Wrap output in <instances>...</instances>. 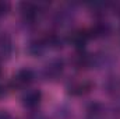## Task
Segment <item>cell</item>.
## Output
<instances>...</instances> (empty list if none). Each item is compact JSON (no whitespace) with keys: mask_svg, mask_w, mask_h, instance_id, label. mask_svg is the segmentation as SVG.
<instances>
[{"mask_svg":"<svg viewBox=\"0 0 120 119\" xmlns=\"http://www.w3.org/2000/svg\"><path fill=\"white\" fill-rule=\"evenodd\" d=\"M71 64L74 66V69L77 70H87L94 67V55L88 53L84 51H77L75 55L71 59Z\"/></svg>","mask_w":120,"mask_h":119,"instance_id":"7","label":"cell"},{"mask_svg":"<svg viewBox=\"0 0 120 119\" xmlns=\"http://www.w3.org/2000/svg\"><path fill=\"white\" fill-rule=\"evenodd\" d=\"M10 11V3L7 1H0V17L6 16Z\"/></svg>","mask_w":120,"mask_h":119,"instance_id":"13","label":"cell"},{"mask_svg":"<svg viewBox=\"0 0 120 119\" xmlns=\"http://www.w3.org/2000/svg\"><path fill=\"white\" fill-rule=\"evenodd\" d=\"M63 71H64V60L60 58H55V59H50L43 66L42 76L46 80L56 81L63 76Z\"/></svg>","mask_w":120,"mask_h":119,"instance_id":"2","label":"cell"},{"mask_svg":"<svg viewBox=\"0 0 120 119\" xmlns=\"http://www.w3.org/2000/svg\"><path fill=\"white\" fill-rule=\"evenodd\" d=\"M94 87V84L87 79H77V80H71L67 84V94L71 97H82L85 94H88Z\"/></svg>","mask_w":120,"mask_h":119,"instance_id":"4","label":"cell"},{"mask_svg":"<svg viewBox=\"0 0 120 119\" xmlns=\"http://www.w3.org/2000/svg\"><path fill=\"white\" fill-rule=\"evenodd\" d=\"M0 74H1V67H0Z\"/></svg>","mask_w":120,"mask_h":119,"instance_id":"17","label":"cell"},{"mask_svg":"<svg viewBox=\"0 0 120 119\" xmlns=\"http://www.w3.org/2000/svg\"><path fill=\"white\" fill-rule=\"evenodd\" d=\"M25 119H46V116L43 114H41V112H32Z\"/></svg>","mask_w":120,"mask_h":119,"instance_id":"15","label":"cell"},{"mask_svg":"<svg viewBox=\"0 0 120 119\" xmlns=\"http://www.w3.org/2000/svg\"><path fill=\"white\" fill-rule=\"evenodd\" d=\"M112 32V28L105 21H98L90 28L91 38H108Z\"/></svg>","mask_w":120,"mask_h":119,"instance_id":"10","label":"cell"},{"mask_svg":"<svg viewBox=\"0 0 120 119\" xmlns=\"http://www.w3.org/2000/svg\"><path fill=\"white\" fill-rule=\"evenodd\" d=\"M73 11L70 8H61L59 11H56V16H55V23L60 25V27H64L67 24H70V21H73Z\"/></svg>","mask_w":120,"mask_h":119,"instance_id":"12","label":"cell"},{"mask_svg":"<svg viewBox=\"0 0 120 119\" xmlns=\"http://www.w3.org/2000/svg\"><path fill=\"white\" fill-rule=\"evenodd\" d=\"M0 119H14V118L6 111H0Z\"/></svg>","mask_w":120,"mask_h":119,"instance_id":"16","label":"cell"},{"mask_svg":"<svg viewBox=\"0 0 120 119\" xmlns=\"http://www.w3.org/2000/svg\"><path fill=\"white\" fill-rule=\"evenodd\" d=\"M91 39L90 30H74L67 36V42L75 48V51H84L85 45Z\"/></svg>","mask_w":120,"mask_h":119,"instance_id":"5","label":"cell"},{"mask_svg":"<svg viewBox=\"0 0 120 119\" xmlns=\"http://www.w3.org/2000/svg\"><path fill=\"white\" fill-rule=\"evenodd\" d=\"M8 84H3V83H0V99L3 98V97H6L7 95V92H8Z\"/></svg>","mask_w":120,"mask_h":119,"instance_id":"14","label":"cell"},{"mask_svg":"<svg viewBox=\"0 0 120 119\" xmlns=\"http://www.w3.org/2000/svg\"><path fill=\"white\" fill-rule=\"evenodd\" d=\"M34 80H35V73L31 69L25 67V69L18 70L13 76L11 81L8 83V87L10 90H27L34 83Z\"/></svg>","mask_w":120,"mask_h":119,"instance_id":"1","label":"cell"},{"mask_svg":"<svg viewBox=\"0 0 120 119\" xmlns=\"http://www.w3.org/2000/svg\"><path fill=\"white\" fill-rule=\"evenodd\" d=\"M13 53V42L11 38L6 32H0V60L8 59Z\"/></svg>","mask_w":120,"mask_h":119,"instance_id":"9","label":"cell"},{"mask_svg":"<svg viewBox=\"0 0 120 119\" xmlns=\"http://www.w3.org/2000/svg\"><path fill=\"white\" fill-rule=\"evenodd\" d=\"M42 101V92L36 88H27L24 90L21 95V104L25 109H35L39 107Z\"/></svg>","mask_w":120,"mask_h":119,"instance_id":"6","label":"cell"},{"mask_svg":"<svg viewBox=\"0 0 120 119\" xmlns=\"http://www.w3.org/2000/svg\"><path fill=\"white\" fill-rule=\"evenodd\" d=\"M42 6L34 4V3H21L20 4V14L22 18V23L25 24H35L41 14H42Z\"/></svg>","mask_w":120,"mask_h":119,"instance_id":"3","label":"cell"},{"mask_svg":"<svg viewBox=\"0 0 120 119\" xmlns=\"http://www.w3.org/2000/svg\"><path fill=\"white\" fill-rule=\"evenodd\" d=\"M103 91L112 97L120 95V76H110L103 83Z\"/></svg>","mask_w":120,"mask_h":119,"instance_id":"11","label":"cell"},{"mask_svg":"<svg viewBox=\"0 0 120 119\" xmlns=\"http://www.w3.org/2000/svg\"><path fill=\"white\" fill-rule=\"evenodd\" d=\"M49 46H48V42H46V38L45 35L41 36V38H35L32 39L30 44H28V52H30L32 56H38V55H42L45 51H48Z\"/></svg>","mask_w":120,"mask_h":119,"instance_id":"8","label":"cell"}]
</instances>
